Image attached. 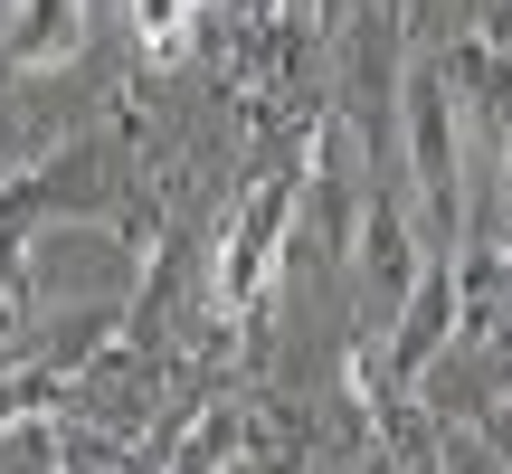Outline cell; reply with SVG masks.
I'll return each instance as SVG.
<instances>
[{"instance_id": "cell-3", "label": "cell", "mask_w": 512, "mask_h": 474, "mask_svg": "<svg viewBox=\"0 0 512 474\" xmlns=\"http://www.w3.org/2000/svg\"><path fill=\"white\" fill-rule=\"evenodd\" d=\"M190 19H200V0H133V29H143L152 57H181L190 48Z\"/></svg>"}, {"instance_id": "cell-1", "label": "cell", "mask_w": 512, "mask_h": 474, "mask_svg": "<svg viewBox=\"0 0 512 474\" xmlns=\"http://www.w3.org/2000/svg\"><path fill=\"white\" fill-rule=\"evenodd\" d=\"M285 219H294V171H275V181L247 190L238 237H228V256H219V313H256L266 266H275V247H285Z\"/></svg>"}, {"instance_id": "cell-2", "label": "cell", "mask_w": 512, "mask_h": 474, "mask_svg": "<svg viewBox=\"0 0 512 474\" xmlns=\"http://www.w3.org/2000/svg\"><path fill=\"white\" fill-rule=\"evenodd\" d=\"M67 48H76V0H19V19H10V57L19 67L67 57Z\"/></svg>"}]
</instances>
